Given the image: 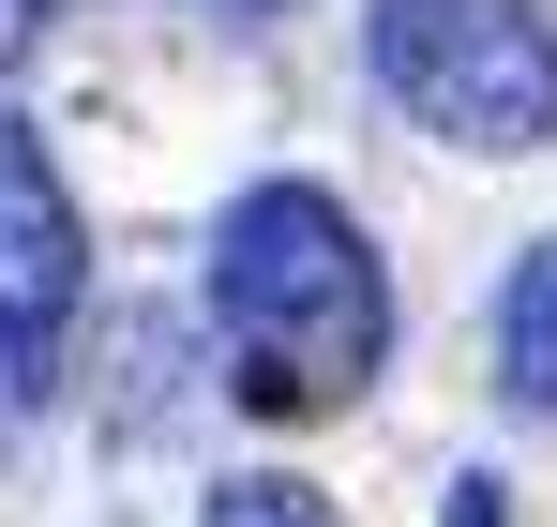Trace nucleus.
Returning a JSON list of instances; mask_svg holds the SVG:
<instances>
[{
    "label": "nucleus",
    "mask_w": 557,
    "mask_h": 527,
    "mask_svg": "<svg viewBox=\"0 0 557 527\" xmlns=\"http://www.w3.org/2000/svg\"><path fill=\"white\" fill-rule=\"evenodd\" d=\"M497 392L528 422H557V242H528L512 286H497Z\"/></svg>",
    "instance_id": "nucleus-4"
},
{
    "label": "nucleus",
    "mask_w": 557,
    "mask_h": 527,
    "mask_svg": "<svg viewBox=\"0 0 557 527\" xmlns=\"http://www.w3.org/2000/svg\"><path fill=\"white\" fill-rule=\"evenodd\" d=\"M211 347L257 422H332L392 361V271L332 181H242L211 226Z\"/></svg>",
    "instance_id": "nucleus-1"
},
{
    "label": "nucleus",
    "mask_w": 557,
    "mask_h": 527,
    "mask_svg": "<svg viewBox=\"0 0 557 527\" xmlns=\"http://www.w3.org/2000/svg\"><path fill=\"white\" fill-rule=\"evenodd\" d=\"M15 30H30V0H0V46H15Z\"/></svg>",
    "instance_id": "nucleus-6"
},
{
    "label": "nucleus",
    "mask_w": 557,
    "mask_h": 527,
    "mask_svg": "<svg viewBox=\"0 0 557 527\" xmlns=\"http://www.w3.org/2000/svg\"><path fill=\"white\" fill-rule=\"evenodd\" d=\"M196 527H332V498H317L301 467H226V482H211V513H196Z\"/></svg>",
    "instance_id": "nucleus-5"
},
{
    "label": "nucleus",
    "mask_w": 557,
    "mask_h": 527,
    "mask_svg": "<svg viewBox=\"0 0 557 527\" xmlns=\"http://www.w3.org/2000/svg\"><path fill=\"white\" fill-rule=\"evenodd\" d=\"M242 15H286V0H242Z\"/></svg>",
    "instance_id": "nucleus-7"
},
{
    "label": "nucleus",
    "mask_w": 557,
    "mask_h": 527,
    "mask_svg": "<svg viewBox=\"0 0 557 527\" xmlns=\"http://www.w3.org/2000/svg\"><path fill=\"white\" fill-rule=\"evenodd\" d=\"M362 61L376 90L453 136V151H543L557 136V15L543 0H376L362 15Z\"/></svg>",
    "instance_id": "nucleus-2"
},
{
    "label": "nucleus",
    "mask_w": 557,
    "mask_h": 527,
    "mask_svg": "<svg viewBox=\"0 0 557 527\" xmlns=\"http://www.w3.org/2000/svg\"><path fill=\"white\" fill-rule=\"evenodd\" d=\"M76 302H91V226H76L61 167H46V136L0 106V377L15 392H46Z\"/></svg>",
    "instance_id": "nucleus-3"
}]
</instances>
